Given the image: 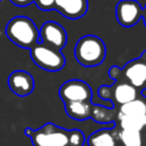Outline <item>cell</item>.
<instances>
[{
	"label": "cell",
	"instance_id": "6da1fadb",
	"mask_svg": "<svg viewBox=\"0 0 146 146\" xmlns=\"http://www.w3.org/2000/svg\"><path fill=\"white\" fill-rule=\"evenodd\" d=\"M74 56L80 65L84 67H95L104 62L106 57V46L97 35L88 34L76 41Z\"/></svg>",
	"mask_w": 146,
	"mask_h": 146
},
{
	"label": "cell",
	"instance_id": "7a4b0ae2",
	"mask_svg": "<svg viewBox=\"0 0 146 146\" xmlns=\"http://www.w3.org/2000/svg\"><path fill=\"white\" fill-rule=\"evenodd\" d=\"M6 35L16 46L31 49L39 42V30L34 22L26 16L11 18L6 26Z\"/></svg>",
	"mask_w": 146,
	"mask_h": 146
},
{
	"label": "cell",
	"instance_id": "3957f363",
	"mask_svg": "<svg viewBox=\"0 0 146 146\" xmlns=\"http://www.w3.org/2000/svg\"><path fill=\"white\" fill-rule=\"evenodd\" d=\"M68 132L70 130L57 127L50 122L36 130L31 128L24 130V133L31 139L33 146H67Z\"/></svg>",
	"mask_w": 146,
	"mask_h": 146
},
{
	"label": "cell",
	"instance_id": "277c9868",
	"mask_svg": "<svg viewBox=\"0 0 146 146\" xmlns=\"http://www.w3.org/2000/svg\"><path fill=\"white\" fill-rule=\"evenodd\" d=\"M30 56L36 66L49 72L60 71L66 63L65 56L60 50L54 49L41 42H38L30 49Z\"/></svg>",
	"mask_w": 146,
	"mask_h": 146
},
{
	"label": "cell",
	"instance_id": "5b68a950",
	"mask_svg": "<svg viewBox=\"0 0 146 146\" xmlns=\"http://www.w3.org/2000/svg\"><path fill=\"white\" fill-rule=\"evenodd\" d=\"M58 95L64 104L72 102H91L92 91L90 86L82 80H68L58 90Z\"/></svg>",
	"mask_w": 146,
	"mask_h": 146
},
{
	"label": "cell",
	"instance_id": "8992f818",
	"mask_svg": "<svg viewBox=\"0 0 146 146\" xmlns=\"http://www.w3.org/2000/svg\"><path fill=\"white\" fill-rule=\"evenodd\" d=\"M39 42L62 50L67 43V33L60 24L49 21L43 23L39 30Z\"/></svg>",
	"mask_w": 146,
	"mask_h": 146
},
{
	"label": "cell",
	"instance_id": "52a82bcc",
	"mask_svg": "<svg viewBox=\"0 0 146 146\" xmlns=\"http://www.w3.org/2000/svg\"><path fill=\"white\" fill-rule=\"evenodd\" d=\"M121 74L125 82L136 89H144L146 86V50L143 51L138 58L127 63V65L121 68Z\"/></svg>",
	"mask_w": 146,
	"mask_h": 146
},
{
	"label": "cell",
	"instance_id": "ba28073f",
	"mask_svg": "<svg viewBox=\"0 0 146 146\" xmlns=\"http://www.w3.org/2000/svg\"><path fill=\"white\" fill-rule=\"evenodd\" d=\"M143 16V7L137 0H120L115 6V17L123 27L136 25Z\"/></svg>",
	"mask_w": 146,
	"mask_h": 146
},
{
	"label": "cell",
	"instance_id": "9c48e42d",
	"mask_svg": "<svg viewBox=\"0 0 146 146\" xmlns=\"http://www.w3.org/2000/svg\"><path fill=\"white\" fill-rule=\"evenodd\" d=\"M8 86L15 95L18 97H25L34 90V79L26 71H14L8 78Z\"/></svg>",
	"mask_w": 146,
	"mask_h": 146
},
{
	"label": "cell",
	"instance_id": "30bf717a",
	"mask_svg": "<svg viewBox=\"0 0 146 146\" xmlns=\"http://www.w3.org/2000/svg\"><path fill=\"white\" fill-rule=\"evenodd\" d=\"M54 9L68 19H79L88 10V0H55Z\"/></svg>",
	"mask_w": 146,
	"mask_h": 146
},
{
	"label": "cell",
	"instance_id": "8fae6325",
	"mask_svg": "<svg viewBox=\"0 0 146 146\" xmlns=\"http://www.w3.org/2000/svg\"><path fill=\"white\" fill-rule=\"evenodd\" d=\"M112 99L117 106L124 105L131 100L138 98V89L125 81H116L112 87Z\"/></svg>",
	"mask_w": 146,
	"mask_h": 146
},
{
	"label": "cell",
	"instance_id": "7c38bea8",
	"mask_svg": "<svg viewBox=\"0 0 146 146\" xmlns=\"http://www.w3.org/2000/svg\"><path fill=\"white\" fill-rule=\"evenodd\" d=\"M88 146H117V128L97 130L88 138Z\"/></svg>",
	"mask_w": 146,
	"mask_h": 146
},
{
	"label": "cell",
	"instance_id": "4fadbf2b",
	"mask_svg": "<svg viewBox=\"0 0 146 146\" xmlns=\"http://www.w3.org/2000/svg\"><path fill=\"white\" fill-rule=\"evenodd\" d=\"M117 143L122 146H146V130L136 131L117 128Z\"/></svg>",
	"mask_w": 146,
	"mask_h": 146
},
{
	"label": "cell",
	"instance_id": "5bb4252c",
	"mask_svg": "<svg viewBox=\"0 0 146 146\" xmlns=\"http://www.w3.org/2000/svg\"><path fill=\"white\" fill-rule=\"evenodd\" d=\"M92 103L91 102H72L65 104V112L66 114L79 121H83L90 117L91 115Z\"/></svg>",
	"mask_w": 146,
	"mask_h": 146
},
{
	"label": "cell",
	"instance_id": "9a60e30c",
	"mask_svg": "<svg viewBox=\"0 0 146 146\" xmlns=\"http://www.w3.org/2000/svg\"><path fill=\"white\" fill-rule=\"evenodd\" d=\"M143 115H146V100L143 98H137L124 105H121L116 112V117Z\"/></svg>",
	"mask_w": 146,
	"mask_h": 146
},
{
	"label": "cell",
	"instance_id": "2e32d148",
	"mask_svg": "<svg viewBox=\"0 0 146 146\" xmlns=\"http://www.w3.org/2000/svg\"><path fill=\"white\" fill-rule=\"evenodd\" d=\"M116 127L122 130H146V115L143 116H121L116 117Z\"/></svg>",
	"mask_w": 146,
	"mask_h": 146
},
{
	"label": "cell",
	"instance_id": "e0dca14e",
	"mask_svg": "<svg viewBox=\"0 0 146 146\" xmlns=\"http://www.w3.org/2000/svg\"><path fill=\"white\" fill-rule=\"evenodd\" d=\"M90 117L98 123H108L113 122L116 119V113L113 110H110L108 107L92 104Z\"/></svg>",
	"mask_w": 146,
	"mask_h": 146
},
{
	"label": "cell",
	"instance_id": "ac0fdd59",
	"mask_svg": "<svg viewBox=\"0 0 146 146\" xmlns=\"http://www.w3.org/2000/svg\"><path fill=\"white\" fill-rule=\"evenodd\" d=\"M83 144H84L83 133L78 129L70 130V132H68V145L70 146H83Z\"/></svg>",
	"mask_w": 146,
	"mask_h": 146
},
{
	"label": "cell",
	"instance_id": "d6986e66",
	"mask_svg": "<svg viewBox=\"0 0 146 146\" xmlns=\"http://www.w3.org/2000/svg\"><path fill=\"white\" fill-rule=\"evenodd\" d=\"M33 2L36 5V7L43 11L54 10L55 7V0H33Z\"/></svg>",
	"mask_w": 146,
	"mask_h": 146
},
{
	"label": "cell",
	"instance_id": "ffe728a7",
	"mask_svg": "<svg viewBox=\"0 0 146 146\" xmlns=\"http://www.w3.org/2000/svg\"><path fill=\"white\" fill-rule=\"evenodd\" d=\"M98 96L103 99H112V88L108 86H102L98 88Z\"/></svg>",
	"mask_w": 146,
	"mask_h": 146
},
{
	"label": "cell",
	"instance_id": "44dd1931",
	"mask_svg": "<svg viewBox=\"0 0 146 146\" xmlns=\"http://www.w3.org/2000/svg\"><path fill=\"white\" fill-rule=\"evenodd\" d=\"M9 1L17 7H26L33 2V0H9Z\"/></svg>",
	"mask_w": 146,
	"mask_h": 146
},
{
	"label": "cell",
	"instance_id": "7402d4cb",
	"mask_svg": "<svg viewBox=\"0 0 146 146\" xmlns=\"http://www.w3.org/2000/svg\"><path fill=\"white\" fill-rule=\"evenodd\" d=\"M141 19H143V22H144V24H145V26H146V6L143 8V16H141Z\"/></svg>",
	"mask_w": 146,
	"mask_h": 146
},
{
	"label": "cell",
	"instance_id": "603a6c76",
	"mask_svg": "<svg viewBox=\"0 0 146 146\" xmlns=\"http://www.w3.org/2000/svg\"><path fill=\"white\" fill-rule=\"evenodd\" d=\"M67 146H70V145H67Z\"/></svg>",
	"mask_w": 146,
	"mask_h": 146
},
{
	"label": "cell",
	"instance_id": "cb8c5ba5",
	"mask_svg": "<svg viewBox=\"0 0 146 146\" xmlns=\"http://www.w3.org/2000/svg\"><path fill=\"white\" fill-rule=\"evenodd\" d=\"M0 1H1V0H0Z\"/></svg>",
	"mask_w": 146,
	"mask_h": 146
}]
</instances>
